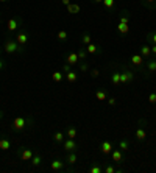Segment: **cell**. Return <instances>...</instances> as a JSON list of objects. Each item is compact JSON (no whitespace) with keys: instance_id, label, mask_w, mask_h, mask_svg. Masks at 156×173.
I'll use <instances>...</instances> for the list:
<instances>
[{"instance_id":"obj_11","label":"cell","mask_w":156,"mask_h":173,"mask_svg":"<svg viewBox=\"0 0 156 173\" xmlns=\"http://www.w3.org/2000/svg\"><path fill=\"white\" fill-rule=\"evenodd\" d=\"M64 167H66V162H63L61 159H55V161L50 164V168H52L53 171H61V170H64Z\"/></svg>"},{"instance_id":"obj_46","label":"cell","mask_w":156,"mask_h":173,"mask_svg":"<svg viewBox=\"0 0 156 173\" xmlns=\"http://www.w3.org/2000/svg\"><path fill=\"white\" fill-rule=\"evenodd\" d=\"M94 2H95V3H102V2H103V0H94Z\"/></svg>"},{"instance_id":"obj_30","label":"cell","mask_w":156,"mask_h":173,"mask_svg":"<svg viewBox=\"0 0 156 173\" xmlns=\"http://www.w3.org/2000/svg\"><path fill=\"white\" fill-rule=\"evenodd\" d=\"M89 171L91 173H103V167H100L98 164H95V165H91Z\"/></svg>"},{"instance_id":"obj_44","label":"cell","mask_w":156,"mask_h":173,"mask_svg":"<svg viewBox=\"0 0 156 173\" xmlns=\"http://www.w3.org/2000/svg\"><path fill=\"white\" fill-rule=\"evenodd\" d=\"M61 3H63L64 7H67V5H70L72 2H70V0H61Z\"/></svg>"},{"instance_id":"obj_28","label":"cell","mask_w":156,"mask_h":173,"mask_svg":"<svg viewBox=\"0 0 156 173\" xmlns=\"http://www.w3.org/2000/svg\"><path fill=\"white\" fill-rule=\"evenodd\" d=\"M119 148H120L122 151H126V150L130 148V142H128L126 139H122V140L119 142Z\"/></svg>"},{"instance_id":"obj_33","label":"cell","mask_w":156,"mask_h":173,"mask_svg":"<svg viewBox=\"0 0 156 173\" xmlns=\"http://www.w3.org/2000/svg\"><path fill=\"white\" fill-rule=\"evenodd\" d=\"M95 98L100 100V101L106 100V92H105V91H97V92H95Z\"/></svg>"},{"instance_id":"obj_23","label":"cell","mask_w":156,"mask_h":173,"mask_svg":"<svg viewBox=\"0 0 156 173\" xmlns=\"http://www.w3.org/2000/svg\"><path fill=\"white\" fill-rule=\"evenodd\" d=\"M117 30H119V33H122V35H126V33L130 31V27H128V24H120V22H119V25H117Z\"/></svg>"},{"instance_id":"obj_39","label":"cell","mask_w":156,"mask_h":173,"mask_svg":"<svg viewBox=\"0 0 156 173\" xmlns=\"http://www.w3.org/2000/svg\"><path fill=\"white\" fill-rule=\"evenodd\" d=\"M148 103L156 105V92H151V94L148 95Z\"/></svg>"},{"instance_id":"obj_47","label":"cell","mask_w":156,"mask_h":173,"mask_svg":"<svg viewBox=\"0 0 156 173\" xmlns=\"http://www.w3.org/2000/svg\"><path fill=\"white\" fill-rule=\"evenodd\" d=\"M2 119H3V112H2V111H0V120H2Z\"/></svg>"},{"instance_id":"obj_41","label":"cell","mask_w":156,"mask_h":173,"mask_svg":"<svg viewBox=\"0 0 156 173\" xmlns=\"http://www.w3.org/2000/svg\"><path fill=\"white\" fill-rule=\"evenodd\" d=\"M98 75H100V70H98V69H91V77H92V78H98Z\"/></svg>"},{"instance_id":"obj_15","label":"cell","mask_w":156,"mask_h":173,"mask_svg":"<svg viewBox=\"0 0 156 173\" xmlns=\"http://www.w3.org/2000/svg\"><path fill=\"white\" fill-rule=\"evenodd\" d=\"M111 157L114 162H120L123 159V154H122V150H112L111 151Z\"/></svg>"},{"instance_id":"obj_10","label":"cell","mask_w":156,"mask_h":173,"mask_svg":"<svg viewBox=\"0 0 156 173\" xmlns=\"http://www.w3.org/2000/svg\"><path fill=\"white\" fill-rule=\"evenodd\" d=\"M100 151H102L103 154H111V151H112V143H111L109 140H103V142L100 143Z\"/></svg>"},{"instance_id":"obj_49","label":"cell","mask_w":156,"mask_h":173,"mask_svg":"<svg viewBox=\"0 0 156 173\" xmlns=\"http://www.w3.org/2000/svg\"><path fill=\"white\" fill-rule=\"evenodd\" d=\"M0 2H2V3H5V2H8V0H0Z\"/></svg>"},{"instance_id":"obj_21","label":"cell","mask_w":156,"mask_h":173,"mask_svg":"<svg viewBox=\"0 0 156 173\" xmlns=\"http://www.w3.org/2000/svg\"><path fill=\"white\" fill-rule=\"evenodd\" d=\"M145 66H147V70L150 73L156 72V59H148V63H145Z\"/></svg>"},{"instance_id":"obj_7","label":"cell","mask_w":156,"mask_h":173,"mask_svg":"<svg viewBox=\"0 0 156 173\" xmlns=\"http://www.w3.org/2000/svg\"><path fill=\"white\" fill-rule=\"evenodd\" d=\"M33 154H35V150H30V148H21L19 150V157L22 159V161H31V157H33Z\"/></svg>"},{"instance_id":"obj_20","label":"cell","mask_w":156,"mask_h":173,"mask_svg":"<svg viewBox=\"0 0 156 173\" xmlns=\"http://www.w3.org/2000/svg\"><path fill=\"white\" fill-rule=\"evenodd\" d=\"M35 167H38V165H41V162H42V156L39 154V153H36L35 151V154H33V157H31V161H30Z\"/></svg>"},{"instance_id":"obj_18","label":"cell","mask_w":156,"mask_h":173,"mask_svg":"<svg viewBox=\"0 0 156 173\" xmlns=\"http://www.w3.org/2000/svg\"><path fill=\"white\" fill-rule=\"evenodd\" d=\"M80 5L78 3H70V5H67V13L69 14H77V13H80Z\"/></svg>"},{"instance_id":"obj_37","label":"cell","mask_w":156,"mask_h":173,"mask_svg":"<svg viewBox=\"0 0 156 173\" xmlns=\"http://www.w3.org/2000/svg\"><path fill=\"white\" fill-rule=\"evenodd\" d=\"M103 171H105V173H116L117 170H116L114 165H106V167L103 168Z\"/></svg>"},{"instance_id":"obj_12","label":"cell","mask_w":156,"mask_h":173,"mask_svg":"<svg viewBox=\"0 0 156 173\" xmlns=\"http://www.w3.org/2000/svg\"><path fill=\"white\" fill-rule=\"evenodd\" d=\"M77 161H78V154H77L75 151H70V153H67V156H66V162H67L69 165H73Z\"/></svg>"},{"instance_id":"obj_16","label":"cell","mask_w":156,"mask_h":173,"mask_svg":"<svg viewBox=\"0 0 156 173\" xmlns=\"http://www.w3.org/2000/svg\"><path fill=\"white\" fill-rule=\"evenodd\" d=\"M10 148H11V142H10V139H7V137H2V139H0V150L7 151V150H10Z\"/></svg>"},{"instance_id":"obj_27","label":"cell","mask_w":156,"mask_h":173,"mask_svg":"<svg viewBox=\"0 0 156 173\" xmlns=\"http://www.w3.org/2000/svg\"><path fill=\"white\" fill-rule=\"evenodd\" d=\"M64 137H66V134H64L63 131H56V133L53 134V140H55V142H63Z\"/></svg>"},{"instance_id":"obj_24","label":"cell","mask_w":156,"mask_h":173,"mask_svg":"<svg viewBox=\"0 0 156 173\" xmlns=\"http://www.w3.org/2000/svg\"><path fill=\"white\" fill-rule=\"evenodd\" d=\"M56 38H58L61 42H66V41H67V38H69V35H67V31H66V30H59V31H58V35H56Z\"/></svg>"},{"instance_id":"obj_31","label":"cell","mask_w":156,"mask_h":173,"mask_svg":"<svg viewBox=\"0 0 156 173\" xmlns=\"http://www.w3.org/2000/svg\"><path fill=\"white\" fill-rule=\"evenodd\" d=\"M147 41H148L150 45H151V44H156V31L148 33V35H147Z\"/></svg>"},{"instance_id":"obj_5","label":"cell","mask_w":156,"mask_h":173,"mask_svg":"<svg viewBox=\"0 0 156 173\" xmlns=\"http://www.w3.org/2000/svg\"><path fill=\"white\" fill-rule=\"evenodd\" d=\"M63 147H64V151L66 153H70V151H77V148H78V143L75 142V139H66V140H63Z\"/></svg>"},{"instance_id":"obj_9","label":"cell","mask_w":156,"mask_h":173,"mask_svg":"<svg viewBox=\"0 0 156 173\" xmlns=\"http://www.w3.org/2000/svg\"><path fill=\"white\" fill-rule=\"evenodd\" d=\"M131 63L136 66V67H142L145 63H144V56L140 55V53H134V55H131Z\"/></svg>"},{"instance_id":"obj_42","label":"cell","mask_w":156,"mask_h":173,"mask_svg":"<svg viewBox=\"0 0 156 173\" xmlns=\"http://www.w3.org/2000/svg\"><path fill=\"white\" fill-rule=\"evenodd\" d=\"M108 100V103H109V106H116V103H117V100H116V97H109V98H106Z\"/></svg>"},{"instance_id":"obj_40","label":"cell","mask_w":156,"mask_h":173,"mask_svg":"<svg viewBox=\"0 0 156 173\" xmlns=\"http://www.w3.org/2000/svg\"><path fill=\"white\" fill-rule=\"evenodd\" d=\"M61 70H63V73H69V72L72 70V66H70V64H63Z\"/></svg>"},{"instance_id":"obj_2","label":"cell","mask_w":156,"mask_h":173,"mask_svg":"<svg viewBox=\"0 0 156 173\" xmlns=\"http://www.w3.org/2000/svg\"><path fill=\"white\" fill-rule=\"evenodd\" d=\"M33 125V119L31 117H24V115H17L13 122V131L19 133L22 129H25L27 126H31Z\"/></svg>"},{"instance_id":"obj_3","label":"cell","mask_w":156,"mask_h":173,"mask_svg":"<svg viewBox=\"0 0 156 173\" xmlns=\"http://www.w3.org/2000/svg\"><path fill=\"white\" fill-rule=\"evenodd\" d=\"M21 25H22V19L21 17H11V19H8V22H7L8 33H14Z\"/></svg>"},{"instance_id":"obj_32","label":"cell","mask_w":156,"mask_h":173,"mask_svg":"<svg viewBox=\"0 0 156 173\" xmlns=\"http://www.w3.org/2000/svg\"><path fill=\"white\" fill-rule=\"evenodd\" d=\"M63 72H53V75H52V78H53V81L55 83H59L61 80H63Z\"/></svg>"},{"instance_id":"obj_19","label":"cell","mask_w":156,"mask_h":173,"mask_svg":"<svg viewBox=\"0 0 156 173\" xmlns=\"http://www.w3.org/2000/svg\"><path fill=\"white\" fill-rule=\"evenodd\" d=\"M66 80H67L69 83H75V81L78 80V73H77L75 70H70L69 73H66Z\"/></svg>"},{"instance_id":"obj_26","label":"cell","mask_w":156,"mask_h":173,"mask_svg":"<svg viewBox=\"0 0 156 173\" xmlns=\"http://www.w3.org/2000/svg\"><path fill=\"white\" fill-rule=\"evenodd\" d=\"M111 83L116 84V86L120 84V73H119V72H114V73L111 75Z\"/></svg>"},{"instance_id":"obj_43","label":"cell","mask_w":156,"mask_h":173,"mask_svg":"<svg viewBox=\"0 0 156 173\" xmlns=\"http://www.w3.org/2000/svg\"><path fill=\"white\" fill-rule=\"evenodd\" d=\"M150 49H151V55H156V44H151Z\"/></svg>"},{"instance_id":"obj_4","label":"cell","mask_w":156,"mask_h":173,"mask_svg":"<svg viewBox=\"0 0 156 173\" xmlns=\"http://www.w3.org/2000/svg\"><path fill=\"white\" fill-rule=\"evenodd\" d=\"M134 80V73H133V70H130V69H123V72L120 73V84L122 86H125V84H128V83H131Z\"/></svg>"},{"instance_id":"obj_17","label":"cell","mask_w":156,"mask_h":173,"mask_svg":"<svg viewBox=\"0 0 156 173\" xmlns=\"http://www.w3.org/2000/svg\"><path fill=\"white\" fill-rule=\"evenodd\" d=\"M136 137H137V140H144V139L147 137V133H145L144 125H140V126L136 129Z\"/></svg>"},{"instance_id":"obj_34","label":"cell","mask_w":156,"mask_h":173,"mask_svg":"<svg viewBox=\"0 0 156 173\" xmlns=\"http://www.w3.org/2000/svg\"><path fill=\"white\" fill-rule=\"evenodd\" d=\"M144 5H147L150 10H154L156 8V0H142Z\"/></svg>"},{"instance_id":"obj_14","label":"cell","mask_w":156,"mask_h":173,"mask_svg":"<svg viewBox=\"0 0 156 173\" xmlns=\"http://www.w3.org/2000/svg\"><path fill=\"white\" fill-rule=\"evenodd\" d=\"M77 134H78V129H77V126H73V125H70V126L66 129V136H67L69 139H75Z\"/></svg>"},{"instance_id":"obj_25","label":"cell","mask_w":156,"mask_h":173,"mask_svg":"<svg viewBox=\"0 0 156 173\" xmlns=\"http://www.w3.org/2000/svg\"><path fill=\"white\" fill-rule=\"evenodd\" d=\"M77 55H78V59H80V61H86V58H87V52H86V49H78Z\"/></svg>"},{"instance_id":"obj_35","label":"cell","mask_w":156,"mask_h":173,"mask_svg":"<svg viewBox=\"0 0 156 173\" xmlns=\"http://www.w3.org/2000/svg\"><path fill=\"white\" fill-rule=\"evenodd\" d=\"M102 3H103V7H105V8L111 10V8H112V7L116 5V0H103Z\"/></svg>"},{"instance_id":"obj_36","label":"cell","mask_w":156,"mask_h":173,"mask_svg":"<svg viewBox=\"0 0 156 173\" xmlns=\"http://www.w3.org/2000/svg\"><path fill=\"white\" fill-rule=\"evenodd\" d=\"M78 64H80V70H81V72H87V70H89V64H87L86 61L78 63Z\"/></svg>"},{"instance_id":"obj_6","label":"cell","mask_w":156,"mask_h":173,"mask_svg":"<svg viewBox=\"0 0 156 173\" xmlns=\"http://www.w3.org/2000/svg\"><path fill=\"white\" fill-rule=\"evenodd\" d=\"M28 38H30V35H28V31H27V30H21V31L16 35V41H17V44H19V45H22V47H25V45H27Z\"/></svg>"},{"instance_id":"obj_1","label":"cell","mask_w":156,"mask_h":173,"mask_svg":"<svg viewBox=\"0 0 156 173\" xmlns=\"http://www.w3.org/2000/svg\"><path fill=\"white\" fill-rule=\"evenodd\" d=\"M3 50H5V53H8V55H13V53H24V52H25V47L19 45L16 39H13L11 36H8V38L5 39Z\"/></svg>"},{"instance_id":"obj_29","label":"cell","mask_w":156,"mask_h":173,"mask_svg":"<svg viewBox=\"0 0 156 173\" xmlns=\"http://www.w3.org/2000/svg\"><path fill=\"white\" fill-rule=\"evenodd\" d=\"M81 42H83L84 45L91 44V42H92V38H91V35H89V33H84V35L81 36Z\"/></svg>"},{"instance_id":"obj_13","label":"cell","mask_w":156,"mask_h":173,"mask_svg":"<svg viewBox=\"0 0 156 173\" xmlns=\"http://www.w3.org/2000/svg\"><path fill=\"white\" fill-rule=\"evenodd\" d=\"M140 55L144 56V59L147 58V59H150V56H151V49H150V45L148 44H145V45H142L140 47Z\"/></svg>"},{"instance_id":"obj_45","label":"cell","mask_w":156,"mask_h":173,"mask_svg":"<svg viewBox=\"0 0 156 173\" xmlns=\"http://www.w3.org/2000/svg\"><path fill=\"white\" fill-rule=\"evenodd\" d=\"M2 69H5V61L0 59V70H2Z\"/></svg>"},{"instance_id":"obj_8","label":"cell","mask_w":156,"mask_h":173,"mask_svg":"<svg viewBox=\"0 0 156 173\" xmlns=\"http://www.w3.org/2000/svg\"><path fill=\"white\" fill-rule=\"evenodd\" d=\"M78 55H77V52H69L67 55H66V63L67 64H70V66H77L78 64Z\"/></svg>"},{"instance_id":"obj_22","label":"cell","mask_w":156,"mask_h":173,"mask_svg":"<svg viewBox=\"0 0 156 173\" xmlns=\"http://www.w3.org/2000/svg\"><path fill=\"white\" fill-rule=\"evenodd\" d=\"M86 52H87L89 55L98 53V47H97L95 44H92V42H91V44H87V45H86Z\"/></svg>"},{"instance_id":"obj_48","label":"cell","mask_w":156,"mask_h":173,"mask_svg":"<svg viewBox=\"0 0 156 173\" xmlns=\"http://www.w3.org/2000/svg\"><path fill=\"white\" fill-rule=\"evenodd\" d=\"M0 25H2V13H0Z\"/></svg>"},{"instance_id":"obj_38","label":"cell","mask_w":156,"mask_h":173,"mask_svg":"<svg viewBox=\"0 0 156 173\" xmlns=\"http://www.w3.org/2000/svg\"><path fill=\"white\" fill-rule=\"evenodd\" d=\"M128 22H130V14L125 11V14L120 17V24H128Z\"/></svg>"}]
</instances>
